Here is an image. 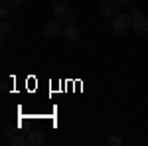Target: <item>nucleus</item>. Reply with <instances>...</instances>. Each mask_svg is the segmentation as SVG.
Instances as JSON below:
<instances>
[{"instance_id": "10", "label": "nucleus", "mask_w": 148, "mask_h": 146, "mask_svg": "<svg viewBox=\"0 0 148 146\" xmlns=\"http://www.w3.org/2000/svg\"><path fill=\"white\" fill-rule=\"evenodd\" d=\"M2 4L10 6L12 10H20V8L24 6V0H6V2H2Z\"/></svg>"}, {"instance_id": "12", "label": "nucleus", "mask_w": 148, "mask_h": 146, "mask_svg": "<svg viewBox=\"0 0 148 146\" xmlns=\"http://www.w3.org/2000/svg\"><path fill=\"white\" fill-rule=\"evenodd\" d=\"M10 12H12V8H10V6L2 4V8H0V18H2V20H6V18L10 16Z\"/></svg>"}, {"instance_id": "9", "label": "nucleus", "mask_w": 148, "mask_h": 146, "mask_svg": "<svg viewBox=\"0 0 148 146\" xmlns=\"http://www.w3.org/2000/svg\"><path fill=\"white\" fill-rule=\"evenodd\" d=\"M107 146H123V138L116 136V134L107 136Z\"/></svg>"}, {"instance_id": "1", "label": "nucleus", "mask_w": 148, "mask_h": 146, "mask_svg": "<svg viewBox=\"0 0 148 146\" xmlns=\"http://www.w3.org/2000/svg\"><path fill=\"white\" fill-rule=\"evenodd\" d=\"M111 30H113L116 36H125L128 30H132V16L130 14H116L111 18Z\"/></svg>"}, {"instance_id": "5", "label": "nucleus", "mask_w": 148, "mask_h": 146, "mask_svg": "<svg viewBox=\"0 0 148 146\" xmlns=\"http://www.w3.org/2000/svg\"><path fill=\"white\" fill-rule=\"evenodd\" d=\"M51 12H53L56 20H59V22H63L65 14L69 12V6L65 4V2H63V0H57V2H53V6H51Z\"/></svg>"}, {"instance_id": "7", "label": "nucleus", "mask_w": 148, "mask_h": 146, "mask_svg": "<svg viewBox=\"0 0 148 146\" xmlns=\"http://www.w3.org/2000/svg\"><path fill=\"white\" fill-rule=\"evenodd\" d=\"M63 38L67 42H77L79 40V28L75 24H65L63 26Z\"/></svg>"}, {"instance_id": "17", "label": "nucleus", "mask_w": 148, "mask_h": 146, "mask_svg": "<svg viewBox=\"0 0 148 146\" xmlns=\"http://www.w3.org/2000/svg\"><path fill=\"white\" fill-rule=\"evenodd\" d=\"M2 2H6V0H2Z\"/></svg>"}, {"instance_id": "15", "label": "nucleus", "mask_w": 148, "mask_h": 146, "mask_svg": "<svg viewBox=\"0 0 148 146\" xmlns=\"http://www.w3.org/2000/svg\"><path fill=\"white\" fill-rule=\"evenodd\" d=\"M119 4L125 6V8H130V6H132V0H119Z\"/></svg>"}, {"instance_id": "6", "label": "nucleus", "mask_w": 148, "mask_h": 146, "mask_svg": "<svg viewBox=\"0 0 148 146\" xmlns=\"http://www.w3.org/2000/svg\"><path fill=\"white\" fill-rule=\"evenodd\" d=\"M28 144L30 146H42L44 144V130L30 128V132H28Z\"/></svg>"}, {"instance_id": "2", "label": "nucleus", "mask_w": 148, "mask_h": 146, "mask_svg": "<svg viewBox=\"0 0 148 146\" xmlns=\"http://www.w3.org/2000/svg\"><path fill=\"white\" fill-rule=\"evenodd\" d=\"M132 30H134L138 36L148 34V18L142 12H138L136 16H132Z\"/></svg>"}, {"instance_id": "4", "label": "nucleus", "mask_w": 148, "mask_h": 146, "mask_svg": "<svg viewBox=\"0 0 148 146\" xmlns=\"http://www.w3.org/2000/svg\"><path fill=\"white\" fill-rule=\"evenodd\" d=\"M59 34H63V26H61L59 20H56V22H47L46 26H44V36L49 38V40L59 38Z\"/></svg>"}, {"instance_id": "16", "label": "nucleus", "mask_w": 148, "mask_h": 146, "mask_svg": "<svg viewBox=\"0 0 148 146\" xmlns=\"http://www.w3.org/2000/svg\"><path fill=\"white\" fill-rule=\"evenodd\" d=\"M138 12H140V10H138V6H130V8H128V14H130V16H136Z\"/></svg>"}, {"instance_id": "14", "label": "nucleus", "mask_w": 148, "mask_h": 146, "mask_svg": "<svg viewBox=\"0 0 148 146\" xmlns=\"http://www.w3.org/2000/svg\"><path fill=\"white\" fill-rule=\"evenodd\" d=\"M73 20H75V14H73L71 8H69V12L65 14V18H63V22H65V24H73Z\"/></svg>"}, {"instance_id": "3", "label": "nucleus", "mask_w": 148, "mask_h": 146, "mask_svg": "<svg viewBox=\"0 0 148 146\" xmlns=\"http://www.w3.org/2000/svg\"><path fill=\"white\" fill-rule=\"evenodd\" d=\"M119 8H121V4H119V0H103L101 2V14L105 18H113L119 14Z\"/></svg>"}, {"instance_id": "13", "label": "nucleus", "mask_w": 148, "mask_h": 146, "mask_svg": "<svg viewBox=\"0 0 148 146\" xmlns=\"http://www.w3.org/2000/svg\"><path fill=\"white\" fill-rule=\"evenodd\" d=\"M14 130H16V126H14V128H12V126H4V128H2V134H4V138H12V136L16 134Z\"/></svg>"}, {"instance_id": "11", "label": "nucleus", "mask_w": 148, "mask_h": 146, "mask_svg": "<svg viewBox=\"0 0 148 146\" xmlns=\"http://www.w3.org/2000/svg\"><path fill=\"white\" fill-rule=\"evenodd\" d=\"M8 36H10V26L4 22V24H2V28H0V40H2V42H6V38H8Z\"/></svg>"}, {"instance_id": "8", "label": "nucleus", "mask_w": 148, "mask_h": 146, "mask_svg": "<svg viewBox=\"0 0 148 146\" xmlns=\"http://www.w3.org/2000/svg\"><path fill=\"white\" fill-rule=\"evenodd\" d=\"M10 146H28V134H22V132H16V134L8 138Z\"/></svg>"}]
</instances>
